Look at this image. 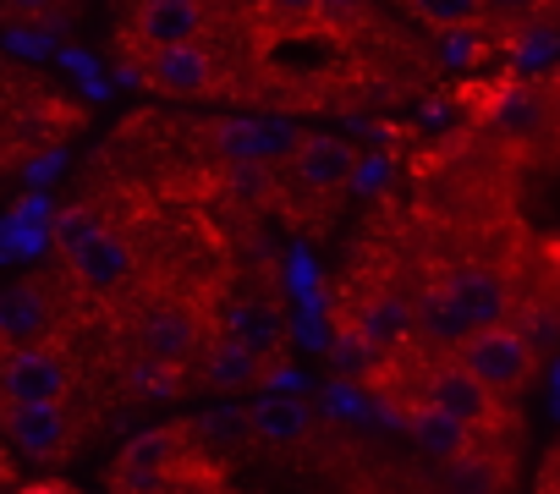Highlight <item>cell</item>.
Listing matches in <instances>:
<instances>
[{
    "mask_svg": "<svg viewBox=\"0 0 560 494\" xmlns=\"http://www.w3.org/2000/svg\"><path fill=\"white\" fill-rule=\"evenodd\" d=\"M505 308H511V292L494 270H456L445 275L418 308H412V325H423L429 336L440 341H467L472 330H489V325H505Z\"/></svg>",
    "mask_w": 560,
    "mask_h": 494,
    "instance_id": "1",
    "label": "cell"
},
{
    "mask_svg": "<svg viewBox=\"0 0 560 494\" xmlns=\"http://www.w3.org/2000/svg\"><path fill=\"white\" fill-rule=\"evenodd\" d=\"M456 357L494 390V396H511V390H522L527 379H533V341L516 330V325H489V330H472L462 346H456Z\"/></svg>",
    "mask_w": 560,
    "mask_h": 494,
    "instance_id": "2",
    "label": "cell"
},
{
    "mask_svg": "<svg viewBox=\"0 0 560 494\" xmlns=\"http://www.w3.org/2000/svg\"><path fill=\"white\" fill-rule=\"evenodd\" d=\"M72 390V363L50 346H0V401H61Z\"/></svg>",
    "mask_w": 560,
    "mask_h": 494,
    "instance_id": "3",
    "label": "cell"
},
{
    "mask_svg": "<svg viewBox=\"0 0 560 494\" xmlns=\"http://www.w3.org/2000/svg\"><path fill=\"white\" fill-rule=\"evenodd\" d=\"M0 428L34 461H61L72 450V417L61 401H0Z\"/></svg>",
    "mask_w": 560,
    "mask_h": 494,
    "instance_id": "4",
    "label": "cell"
},
{
    "mask_svg": "<svg viewBox=\"0 0 560 494\" xmlns=\"http://www.w3.org/2000/svg\"><path fill=\"white\" fill-rule=\"evenodd\" d=\"M67 270H72V281H78L83 292L110 297V292H121V286L132 281L138 254H132V242H127V236H116L110 225H100L94 236H83L72 254H67Z\"/></svg>",
    "mask_w": 560,
    "mask_h": 494,
    "instance_id": "5",
    "label": "cell"
},
{
    "mask_svg": "<svg viewBox=\"0 0 560 494\" xmlns=\"http://www.w3.org/2000/svg\"><path fill=\"white\" fill-rule=\"evenodd\" d=\"M143 83L171 99H198L220 89V67L203 45H160L143 56Z\"/></svg>",
    "mask_w": 560,
    "mask_h": 494,
    "instance_id": "6",
    "label": "cell"
},
{
    "mask_svg": "<svg viewBox=\"0 0 560 494\" xmlns=\"http://www.w3.org/2000/svg\"><path fill=\"white\" fill-rule=\"evenodd\" d=\"M423 396L434 401V407H445V412H456L462 423H472V428H489L494 417H500V396L462 363V357H451V363H434V374L423 379Z\"/></svg>",
    "mask_w": 560,
    "mask_h": 494,
    "instance_id": "7",
    "label": "cell"
},
{
    "mask_svg": "<svg viewBox=\"0 0 560 494\" xmlns=\"http://www.w3.org/2000/svg\"><path fill=\"white\" fill-rule=\"evenodd\" d=\"M560 116L549 83H500L494 99H489V127L505 132V138H538L549 132Z\"/></svg>",
    "mask_w": 560,
    "mask_h": 494,
    "instance_id": "8",
    "label": "cell"
},
{
    "mask_svg": "<svg viewBox=\"0 0 560 494\" xmlns=\"http://www.w3.org/2000/svg\"><path fill=\"white\" fill-rule=\"evenodd\" d=\"M203 28H209L203 0H138V7H132V39H143L149 50L192 45Z\"/></svg>",
    "mask_w": 560,
    "mask_h": 494,
    "instance_id": "9",
    "label": "cell"
},
{
    "mask_svg": "<svg viewBox=\"0 0 560 494\" xmlns=\"http://www.w3.org/2000/svg\"><path fill=\"white\" fill-rule=\"evenodd\" d=\"M50 325H56V303L39 281H18L0 292V346L50 341Z\"/></svg>",
    "mask_w": 560,
    "mask_h": 494,
    "instance_id": "10",
    "label": "cell"
},
{
    "mask_svg": "<svg viewBox=\"0 0 560 494\" xmlns=\"http://www.w3.org/2000/svg\"><path fill=\"white\" fill-rule=\"evenodd\" d=\"M352 170H358L352 149H347L341 138H330V132H314V138H303V143L292 149V176H298V187H308V192H319V198L341 192V187L352 181Z\"/></svg>",
    "mask_w": 560,
    "mask_h": 494,
    "instance_id": "11",
    "label": "cell"
},
{
    "mask_svg": "<svg viewBox=\"0 0 560 494\" xmlns=\"http://www.w3.org/2000/svg\"><path fill=\"white\" fill-rule=\"evenodd\" d=\"M198 336H203L198 319L187 308H171V303L149 308L143 325H138V346H143L149 363H187L198 352Z\"/></svg>",
    "mask_w": 560,
    "mask_h": 494,
    "instance_id": "12",
    "label": "cell"
},
{
    "mask_svg": "<svg viewBox=\"0 0 560 494\" xmlns=\"http://www.w3.org/2000/svg\"><path fill=\"white\" fill-rule=\"evenodd\" d=\"M308 428H314V412H308L303 396L264 390V396L253 401V434H258L264 445H298V439H308Z\"/></svg>",
    "mask_w": 560,
    "mask_h": 494,
    "instance_id": "13",
    "label": "cell"
},
{
    "mask_svg": "<svg viewBox=\"0 0 560 494\" xmlns=\"http://www.w3.org/2000/svg\"><path fill=\"white\" fill-rule=\"evenodd\" d=\"M412 439H418V450L423 456H434V461H456L472 439H478V428L472 423H462L456 412H445V407H418L412 412Z\"/></svg>",
    "mask_w": 560,
    "mask_h": 494,
    "instance_id": "14",
    "label": "cell"
},
{
    "mask_svg": "<svg viewBox=\"0 0 560 494\" xmlns=\"http://www.w3.org/2000/svg\"><path fill=\"white\" fill-rule=\"evenodd\" d=\"M258 374H264V352H253L242 336L214 341L209 357H203V379H209L214 390H247Z\"/></svg>",
    "mask_w": 560,
    "mask_h": 494,
    "instance_id": "15",
    "label": "cell"
},
{
    "mask_svg": "<svg viewBox=\"0 0 560 494\" xmlns=\"http://www.w3.org/2000/svg\"><path fill=\"white\" fill-rule=\"evenodd\" d=\"M358 330L380 346V352H390L396 341H407V330H412V308H407V297H396V292H380L369 308H363V319H358Z\"/></svg>",
    "mask_w": 560,
    "mask_h": 494,
    "instance_id": "16",
    "label": "cell"
},
{
    "mask_svg": "<svg viewBox=\"0 0 560 494\" xmlns=\"http://www.w3.org/2000/svg\"><path fill=\"white\" fill-rule=\"evenodd\" d=\"M187 428H192L209 450H242V445L253 439V412H242V407L220 401V407H209L203 417H192Z\"/></svg>",
    "mask_w": 560,
    "mask_h": 494,
    "instance_id": "17",
    "label": "cell"
},
{
    "mask_svg": "<svg viewBox=\"0 0 560 494\" xmlns=\"http://www.w3.org/2000/svg\"><path fill=\"white\" fill-rule=\"evenodd\" d=\"M445 467H451V478H456L462 494H494V489L505 483V461H500L494 450H483L478 439H472L456 461H445Z\"/></svg>",
    "mask_w": 560,
    "mask_h": 494,
    "instance_id": "18",
    "label": "cell"
},
{
    "mask_svg": "<svg viewBox=\"0 0 560 494\" xmlns=\"http://www.w3.org/2000/svg\"><path fill=\"white\" fill-rule=\"evenodd\" d=\"M407 12L440 34H456V28H478L483 23V0H407Z\"/></svg>",
    "mask_w": 560,
    "mask_h": 494,
    "instance_id": "19",
    "label": "cell"
},
{
    "mask_svg": "<svg viewBox=\"0 0 560 494\" xmlns=\"http://www.w3.org/2000/svg\"><path fill=\"white\" fill-rule=\"evenodd\" d=\"M330 363L347 374V379H363V374H374V363H380V346L352 325V330H341L336 341H330Z\"/></svg>",
    "mask_w": 560,
    "mask_h": 494,
    "instance_id": "20",
    "label": "cell"
},
{
    "mask_svg": "<svg viewBox=\"0 0 560 494\" xmlns=\"http://www.w3.org/2000/svg\"><path fill=\"white\" fill-rule=\"evenodd\" d=\"M555 7H560V0H483V17L494 28H505V34H522V28L544 23Z\"/></svg>",
    "mask_w": 560,
    "mask_h": 494,
    "instance_id": "21",
    "label": "cell"
},
{
    "mask_svg": "<svg viewBox=\"0 0 560 494\" xmlns=\"http://www.w3.org/2000/svg\"><path fill=\"white\" fill-rule=\"evenodd\" d=\"M231 336H242L253 352H275L280 346V319H275V308H236V319H231Z\"/></svg>",
    "mask_w": 560,
    "mask_h": 494,
    "instance_id": "22",
    "label": "cell"
},
{
    "mask_svg": "<svg viewBox=\"0 0 560 494\" xmlns=\"http://www.w3.org/2000/svg\"><path fill=\"white\" fill-rule=\"evenodd\" d=\"M231 198H236V203H264V198H269V170L253 165V160L231 165Z\"/></svg>",
    "mask_w": 560,
    "mask_h": 494,
    "instance_id": "23",
    "label": "cell"
},
{
    "mask_svg": "<svg viewBox=\"0 0 560 494\" xmlns=\"http://www.w3.org/2000/svg\"><path fill=\"white\" fill-rule=\"evenodd\" d=\"M100 231V214L94 209H67L61 220H56V242H61V254H72V247L83 242V236H94Z\"/></svg>",
    "mask_w": 560,
    "mask_h": 494,
    "instance_id": "24",
    "label": "cell"
},
{
    "mask_svg": "<svg viewBox=\"0 0 560 494\" xmlns=\"http://www.w3.org/2000/svg\"><path fill=\"white\" fill-rule=\"evenodd\" d=\"M56 12H61V0H0L7 23H50Z\"/></svg>",
    "mask_w": 560,
    "mask_h": 494,
    "instance_id": "25",
    "label": "cell"
},
{
    "mask_svg": "<svg viewBox=\"0 0 560 494\" xmlns=\"http://www.w3.org/2000/svg\"><path fill=\"white\" fill-rule=\"evenodd\" d=\"M264 7H269V17H280V23H308V17L325 12V0H264Z\"/></svg>",
    "mask_w": 560,
    "mask_h": 494,
    "instance_id": "26",
    "label": "cell"
},
{
    "mask_svg": "<svg viewBox=\"0 0 560 494\" xmlns=\"http://www.w3.org/2000/svg\"><path fill=\"white\" fill-rule=\"evenodd\" d=\"M23 494H78V489L72 483H28Z\"/></svg>",
    "mask_w": 560,
    "mask_h": 494,
    "instance_id": "27",
    "label": "cell"
},
{
    "mask_svg": "<svg viewBox=\"0 0 560 494\" xmlns=\"http://www.w3.org/2000/svg\"><path fill=\"white\" fill-rule=\"evenodd\" d=\"M549 94H555V105H560V72H555V83H549Z\"/></svg>",
    "mask_w": 560,
    "mask_h": 494,
    "instance_id": "28",
    "label": "cell"
},
{
    "mask_svg": "<svg viewBox=\"0 0 560 494\" xmlns=\"http://www.w3.org/2000/svg\"><path fill=\"white\" fill-rule=\"evenodd\" d=\"M549 472H560V450H555V467H549Z\"/></svg>",
    "mask_w": 560,
    "mask_h": 494,
    "instance_id": "29",
    "label": "cell"
}]
</instances>
